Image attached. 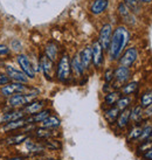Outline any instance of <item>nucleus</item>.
<instances>
[{"mask_svg":"<svg viewBox=\"0 0 152 160\" xmlns=\"http://www.w3.org/2000/svg\"><path fill=\"white\" fill-rule=\"evenodd\" d=\"M130 41V32L124 26H118L112 32L111 42L109 46V58L111 61L119 60L122 53L124 52L128 42Z\"/></svg>","mask_w":152,"mask_h":160,"instance_id":"nucleus-1","label":"nucleus"},{"mask_svg":"<svg viewBox=\"0 0 152 160\" xmlns=\"http://www.w3.org/2000/svg\"><path fill=\"white\" fill-rule=\"evenodd\" d=\"M70 72H72V62H70L69 56L67 54H63L58 63L56 76L61 82H66V81L69 80Z\"/></svg>","mask_w":152,"mask_h":160,"instance_id":"nucleus-2","label":"nucleus"},{"mask_svg":"<svg viewBox=\"0 0 152 160\" xmlns=\"http://www.w3.org/2000/svg\"><path fill=\"white\" fill-rule=\"evenodd\" d=\"M39 91H35L33 93H18L14 95L8 99V105L11 108H18V107H26L27 104L33 102V99L38 96Z\"/></svg>","mask_w":152,"mask_h":160,"instance_id":"nucleus-3","label":"nucleus"},{"mask_svg":"<svg viewBox=\"0 0 152 160\" xmlns=\"http://www.w3.org/2000/svg\"><path fill=\"white\" fill-rule=\"evenodd\" d=\"M137 58H138V50H137V48L136 47H130L121 55L119 63L123 67L130 68L137 61Z\"/></svg>","mask_w":152,"mask_h":160,"instance_id":"nucleus-4","label":"nucleus"},{"mask_svg":"<svg viewBox=\"0 0 152 160\" xmlns=\"http://www.w3.org/2000/svg\"><path fill=\"white\" fill-rule=\"evenodd\" d=\"M111 38H112L111 25L110 23L103 25V27L101 28V32H99V42L101 43V46H102V48L104 50L109 49V46H110V42H111Z\"/></svg>","mask_w":152,"mask_h":160,"instance_id":"nucleus-5","label":"nucleus"},{"mask_svg":"<svg viewBox=\"0 0 152 160\" xmlns=\"http://www.w3.org/2000/svg\"><path fill=\"white\" fill-rule=\"evenodd\" d=\"M17 61H18L19 66L23 69V72L28 77V78H34L35 77V70L33 68V64L29 61V58H27L26 55L23 54H20L17 58Z\"/></svg>","mask_w":152,"mask_h":160,"instance_id":"nucleus-6","label":"nucleus"},{"mask_svg":"<svg viewBox=\"0 0 152 160\" xmlns=\"http://www.w3.org/2000/svg\"><path fill=\"white\" fill-rule=\"evenodd\" d=\"M27 90V87L23 85V83H7L1 88V93L4 96H13L15 93L25 92Z\"/></svg>","mask_w":152,"mask_h":160,"instance_id":"nucleus-7","label":"nucleus"},{"mask_svg":"<svg viewBox=\"0 0 152 160\" xmlns=\"http://www.w3.org/2000/svg\"><path fill=\"white\" fill-rule=\"evenodd\" d=\"M91 49H93V63L96 68H99L103 63V50L104 49L102 48L99 41H95Z\"/></svg>","mask_w":152,"mask_h":160,"instance_id":"nucleus-8","label":"nucleus"},{"mask_svg":"<svg viewBox=\"0 0 152 160\" xmlns=\"http://www.w3.org/2000/svg\"><path fill=\"white\" fill-rule=\"evenodd\" d=\"M6 72L9 76V78H12L13 81L18 82V83H27L28 82V77L23 74V71L17 70L15 68L11 67V66L6 67Z\"/></svg>","mask_w":152,"mask_h":160,"instance_id":"nucleus-9","label":"nucleus"},{"mask_svg":"<svg viewBox=\"0 0 152 160\" xmlns=\"http://www.w3.org/2000/svg\"><path fill=\"white\" fill-rule=\"evenodd\" d=\"M130 75H131L130 68L123 67V66H119L115 70V80L118 84H124L125 82H128L130 78Z\"/></svg>","mask_w":152,"mask_h":160,"instance_id":"nucleus-10","label":"nucleus"},{"mask_svg":"<svg viewBox=\"0 0 152 160\" xmlns=\"http://www.w3.org/2000/svg\"><path fill=\"white\" fill-rule=\"evenodd\" d=\"M40 67L43 71V75L47 80L52 78V71H53V61L49 60L46 55H42L40 58Z\"/></svg>","mask_w":152,"mask_h":160,"instance_id":"nucleus-11","label":"nucleus"},{"mask_svg":"<svg viewBox=\"0 0 152 160\" xmlns=\"http://www.w3.org/2000/svg\"><path fill=\"white\" fill-rule=\"evenodd\" d=\"M45 107V102L43 101H33L29 104H27L26 107L23 108V111L27 115H35L38 112H40Z\"/></svg>","mask_w":152,"mask_h":160,"instance_id":"nucleus-12","label":"nucleus"},{"mask_svg":"<svg viewBox=\"0 0 152 160\" xmlns=\"http://www.w3.org/2000/svg\"><path fill=\"white\" fill-rule=\"evenodd\" d=\"M80 58H81V62H82V66L85 69H89L90 64L93 62V49L91 47H85L80 54Z\"/></svg>","mask_w":152,"mask_h":160,"instance_id":"nucleus-13","label":"nucleus"},{"mask_svg":"<svg viewBox=\"0 0 152 160\" xmlns=\"http://www.w3.org/2000/svg\"><path fill=\"white\" fill-rule=\"evenodd\" d=\"M130 115H131V110L130 109H125L119 113L118 118L116 120V125L119 130H124L129 125L130 123Z\"/></svg>","mask_w":152,"mask_h":160,"instance_id":"nucleus-14","label":"nucleus"},{"mask_svg":"<svg viewBox=\"0 0 152 160\" xmlns=\"http://www.w3.org/2000/svg\"><path fill=\"white\" fill-rule=\"evenodd\" d=\"M50 116V110L46 109V110H41L35 115H32L31 117L27 118V123L28 124H34V123H42L45 119H47Z\"/></svg>","mask_w":152,"mask_h":160,"instance_id":"nucleus-15","label":"nucleus"},{"mask_svg":"<svg viewBox=\"0 0 152 160\" xmlns=\"http://www.w3.org/2000/svg\"><path fill=\"white\" fill-rule=\"evenodd\" d=\"M28 123H27V118H21V119L18 120H13V122H9V123H6L3 128V131H12V130H18L21 129L23 126H27Z\"/></svg>","mask_w":152,"mask_h":160,"instance_id":"nucleus-16","label":"nucleus"},{"mask_svg":"<svg viewBox=\"0 0 152 160\" xmlns=\"http://www.w3.org/2000/svg\"><path fill=\"white\" fill-rule=\"evenodd\" d=\"M118 12H119L121 17L125 20L126 22L134 23V17L131 14V9H130L124 2L119 4V6H118Z\"/></svg>","mask_w":152,"mask_h":160,"instance_id":"nucleus-17","label":"nucleus"},{"mask_svg":"<svg viewBox=\"0 0 152 160\" xmlns=\"http://www.w3.org/2000/svg\"><path fill=\"white\" fill-rule=\"evenodd\" d=\"M144 117V110L140 105H136L131 109V115H130V120L134 122V124H138L143 120Z\"/></svg>","mask_w":152,"mask_h":160,"instance_id":"nucleus-18","label":"nucleus"},{"mask_svg":"<svg viewBox=\"0 0 152 160\" xmlns=\"http://www.w3.org/2000/svg\"><path fill=\"white\" fill-rule=\"evenodd\" d=\"M108 7V0H95L91 7H90V11L91 13L97 15V14L103 13Z\"/></svg>","mask_w":152,"mask_h":160,"instance_id":"nucleus-19","label":"nucleus"},{"mask_svg":"<svg viewBox=\"0 0 152 160\" xmlns=\"http://www.w3.org/2000/svg\"><path fill=\"white\" fill-rule=\"evenodd\" d=\"M23 117H25V112L23 110L21 111H9L3 116L1 122L3 123H9V122H13V120L21 119Z\"/></svg>","mask_w":152,"mask_h":160,"instance_id":"nucleus-20","label":"nucleus"},{"mask_svg":"<svg viewBox=\"0 0 152 160\" xmlns=\"http://www.w3.org/2000/svg\"><path fill=\"white\" fill-rule=\"evenodd\" d=\"M41 125H42V128L54 130L61 125V120L58 119L56 116H49L47 119H45L42 123H41Z\"/></svg>","mask_w":152,"mask_h":160,"instance_id":"nucleus-21","label":"nucleus"},{"mask_svg":"<svg viewBox=\"0 0 152 160\" xmlns=\"http://www.w3.org/2000/svg\"><path fill=\"white\" fill-rule=\"evenodd\" d=\"M142 130H143V126L138 124H134V126H131V129L129 130L128 132V140H132V142H138L139 137L142 134Z\"/></svg>","mask_w":152,"mask_h":160,"instance_id":"nucleus-22","label":"nucleus"},{"mask_svg":"<svg viewBox=\"0 0 152 160\" xmlns=\"http://www.w3.org/2000/svg\"><path fill=\"white\" fill-rule=\"evenodd\" d=\"M25 145H26L27 150L29 152H32V153H41V152H43L46 150L45 146H43V144L32 142V140H28V139L25 142Z\"/></svg>","mask_w":152,"mask_h":160,"instance_id":"nucleus-23","label":"nucleus"},{"mask_svg":"<svg viewBox=\"0 0 152 160\" xmlns=\"http://www.w3.org/2000/svg\"><path fill=\"white\" fill-rule=\"evenodd\" d=\"M72 68H73V70H74V72H75L79 77H81V76L83 75V72H84V68H83V66H82L80 55H75V56L73 58Z\"/></svg>","mask_w":152,"mask_h":160,"instance_id":"nucleus-24","label":"nucleus"},{"mask_svg":"<svg viewBox=\"0 0 152 160\" xmlns=\"http://www.w3.org/2000/svg\"><path fill=\"white\" fill-rule=\"evenodd\" d=\"M34 136L39 139H48L55 136V132L52 131L50 129H46V128H39V129L34 130Z\"/></svg>","mask_w":152,"mask_h":160,"instance_id":"nucleus-25","label":"nucleus"},{"mask_svg":"<svg viewBox=\"0 0 152 160\" xmlns=\"http://www.w3.org/2000/svg\"><path fill=\"white\" fill-rule=\"evenodd\" d=\"M45 55L52 61L56 60V58H58V46L55 45L54 42L47 43L45 48Z\"/></svg>","mask_w":152,"mask_h":160,"instance_id":"nucleus-26","label":"nucleus"},{"mask_svg":"<svg viewBox=\"0 0 152 160\" xmlns=\"http://www.w3.org/2000/svg\"><path fill=\"white\" fill-rule=\"evenodd\" d=\"M119 113H121V111H119L116 107H111L110 109H108L107 111L104 112V117H105V119H107L110 124H112V123H115L117 120Z\"/></svg>","mask_w":152,"mask_h":160,"instance_id":"nucleus-27","label":"nucleus"},{"mask_svg":"<svg viewBox=\"0 0 152 160\" xmlns=\"http://www.w3.org/2000/svg\"><path fill=\"white\" fill-rule=\"evenodd\" d=\"M28 134L27 133H23V134H17V136H12L6 139V142L8 145H19V144H23L28 139Z\"/></svg>","mask_w":152,"mask_h":160,"instance_id":"nucleus-28","label":"nucleus"},{"mask_svg":"<svg viewBox=\"0 0 152 160\" xmlns=\"http://www.w3.org/2000/svg\"><path fill=\"white\" fill-rule=\"evenodd\" d=\"M121 98V92L118 91H111V92H108L104 97V103L109 105V107H112L117 103V101Z\"/></svg>","mask_w":152,"mask_h":160,"instance_id":"nucleus-29","label":"nucleus"},{"mask_svg":"<svg viewBox=\"0 0 152 160\" xmlns=\"http://www.w3.org/2000/svg\"><path fill=\"white\" fill-rule=\"evenodd\" d=\"M131 102H132V99H131L130 96H123V97H121L117 101L116 108L119 111H123V110H125V109H128L130 107Z\"/></svg>","mask_w":152,"mask_h":160,"instance_id":"nucleus-30","label":"nucleus"},{"mask_svg":"<svg viewBox=\"0 0 152 160\" xmlns=\"http://www.w3.org/2000/svg\"><path fill=\"white\" fill-rule=\"evenodd\" d=\"M150 105H152V89L145 91L140 97V107L148 108Z\"/></svg>","mask_w":152,"mask_h":160,"instance_id":"nucleus-31","label":"nucleus"},{"mask_svg":"<svg viewBox=\"0 0 152 160\" xmlns=\"http://www.w3.org/2000/svg\"><path fill=\"white\" fill-rule=\"evenodd\" d=\"M151 132H152V125L151 124H144L143 130H142V134H140V137H139V139H138V144L139 142H148Z\"/></svg>","mask_w":152,"mask_h":160,"instance_id":"nucleus-32","label":"nucleus"},{"mask_svg":"<svg viewBox=\"0 0 152 160\" xmlns=\"http://www.w3.org/2000/svg\"><path fill=\"white\" fill-rule=\"evenodd\" d=\"M138 88V82H130L128 84L123 85V88H122V93L123 95H125V96H129L131 93L136 92V90Z\"/></svg>","mask_w":152,"mask_h":160,"instance_id":"nucleus-33","label":"nucleus"},{"mask_svg":"<svg viewBox=\"0 0 152 160\" xmlns=\"http://www.w3.org/2000/svg\"><path fill=\"white\" fill-rule=\"evenodd\" d=\"M43 146H45V148H48V150H58L61 147V144L58 140H46L43 142Z\"/></svg>","mask_w":152,"mask_h":160,"instance_id":"nucleus-34","label":"nucleus"},{"mask_svg":"<svg viewBox=\"0 0 152 160\" xmlns=\"http://www.w3.org/2000/svg\"><path fill=\"white\" fill-rule=\"evenodd\" d=\"M152 146V142H139L138 147H137V151H138V154L143 156L145 152L148 151L149 148Z\"/></svg>","mask_w":152,"mask_h":160,"instance_id":"nucleus-35","label":"nucleus"},{"mask_svg":"<svg viewBox=\"0 0 152 160\" xmlns=\"http://www.w3.org/2000/svg\"><path fill=\"white\" fill-rule=\"evenodd\" d=\"M139 1L140 0H125V5L134 12L139 11Z\"/></svg>","mask_w":152,"mask_h":160,"instance_id":"nucleus-36","label":"nucleus"},{"mask_svg":"<svg viewBox=\"0 0 152 160\" xmlns=\"http://www.w3.org/2000/svg\"><path fill=\"white\" fill-rule=\"evenodd\" d=\"M115 78V70L114 69H107L105 74H104V80L107 83H110L112 82V80Z\"/></svg>","mask_w":152,"mask_h":160,"instance_id":"nucleus-37","label":"nucleus"},{"mask_svg":"<svg viewBox=\"0 0 152 160\" xmlns=\"http://www.w3.org/2000/svg\"><path fill=\"white\" fill-rule=\"evenodd\" d=\"M11 47L15 52H19V50H21V48H23V45H21V42L19 40H12L11 41Z\"/></svg>","mask_w":152,"mask_h":160,"instance_id":"nucleus-38","label":"nucleus"},{"mask_svg":"<svg viewBox=\"0 0 152 160\" xmlns=\"http://www.w3.org/2000/svg\"><path fill=\"white\" fill-rule=\"evenodd\" d=\"M142 158H143V160H152V146L144 153L143 156H142Z\"/></svg>","mask_w":152,"mask_h":160,"instance_id":"nucleus-39","label":"nucleus"},{"mask_svg":"<svg viewBox=\"0 0 152 160\" xmlns=\"http://www.w3.org/2000/svg\"><path fill=\"white\" fill-rule=\"evenodd\" d=\"M9 49L4 45H0V56H4V55H8Z\"/></svg>","mask_w":152,"mask_h":160,"instance_id":"nucleus-40","label":"nucleus"},{"mask_svg":"<svg viewBox=\"0 0 152 160\" xmlns=\"http://www.w3.org/2000/svg\"><path fill=\"white\" fill-rule=\"evenodd\" d=\"M144 116L148 117V118H151L152 117V105L145 108V110H144Z\"/></svg>","mask_w":152,"mask_h":160,"instance_id":"nucleus-41","label":"nucleus"},{"mask_svg":"<svg viewBox=\"0 0 152 160\" xmlns=\"http://www.w3.org/2000/svg\"><path fill=\"white\" fill-rule=\"evenodd\" d=\"M8 81H9L8 77H6V76L0 75V85L7 84V83H8Z\"/></svg>","mask_w":152,"mask_h":160,"instance_id":"nucleus-42","label":"nucleus"},{"mask_svg":"<svg viewBox=\"0 0 152 160\" xmlns=\"http://www.w3.org/2000/svg\"><path fill=\"white\" fill-rule=\"evenodd\" d=\"M7 160H25V158H23V157H14V158H9Z\"/></svg>","mask_w":152,"mask_h":160,"instance_id":"nucleus-43","label":"nucleus"},{"mask_svg":"<svg viewBox=\"0 0 152 160\" xmlns=\"http://www.w3.org/2000/svg\"><path fill=\"white\" fill-rule=\"evenodd\" d=\"M148 142H152V132H151V134H150V137H149V140H148Z\"/></svg>","mask_w":152,"mask_h":160,"instance_id":"nucleus-44","label":"nucleus"},{"mask_svg":"<svg viewBox=\"0 0 152 160\" xmlns=\"http://www.w3.org/2000/svg\"><path fill=\"white\" fill-rule=\"evenodd\" d=\"M140 1H143V2H151L152 0H140Z\"/></svg>","mask_w":152,"mask_h":160,"instance_id":"nucleus-45","label":"nucleus"},{"mask_svg":"<svg viewBox=\"0 0 152 160\" xmlns=\"http://www.w3.org/2000/svg\"><path fill=\"white\" fill-rule=\"evenodd\" d=\"M49 160H55V159H49Z\"/></svg>","mask_w":152,"mask_h":160,"instance_id":"nucleus-46","label":"nucleus"}]
</instances>
